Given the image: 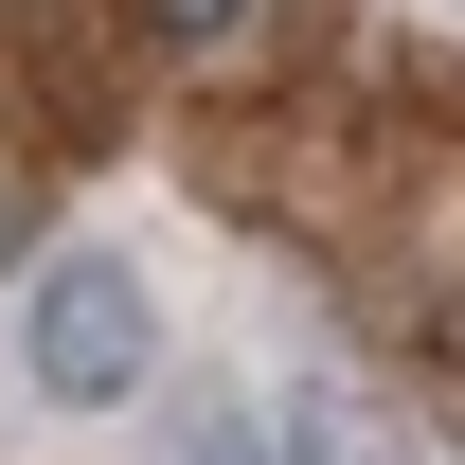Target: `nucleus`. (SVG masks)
Instances as JSON below:
<instances>
[{"label": "nucleus", "instance_id": "nucleus-4", "mask_svg": "<svg viewBox=\"0 0 465 465\" xmlns=\"http://www.w3.org/2000/svg\"><path fill=\"white\" fill-rule=\"evenodd\" d=\"M0 232H18V215H0Z\"/></svg>", "mask_w": 465, "mask_h": 465}, {"label": "nucleus", "instance_id": "nucleus-2", "mask_svg": "<svg viewBox=\"0 0 465 465\" xmlns=\"http://www.w3.org/2000/svg\"><path fill=\"white\" fill-rule=\"evenodd\" d=\"M179 465H287V411H251V394L197 411V430H179Z\"/></svg>", "mask_w": 465, "mask_h": 465}, {"label": "nucleus", "instance_id": "nucleus-3", "mask_svg": "<svg viewBox=\"0 0 465 465\" xmlns=\"http://www.w3.org/2000/svg\"><path fill=\"white\" fill-rule=\"evenodd\" d=\"M143 18H162V36H232L251 0H143Z\"/></svg>", "mask_w": 465, "mask_h": 465}, {"label": "nucleus", "instance_id": "nucleus-1", "mask_svg": "<svg viewBox=\"0 0 465 465\" xmlns=\"http://www.w3.org/2000/svg\"><path fill=\"white\" fill-rule=\"evenodd\" d=\"M18 358H36V394H54V411H125V394H143V358H162V287H143L125 251H54L36 304H18Z\"/></svg>", "mask_w": 465, "mask_h": 465}]
</instances>
